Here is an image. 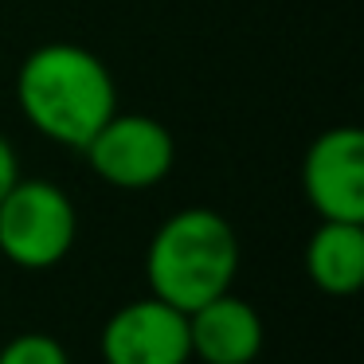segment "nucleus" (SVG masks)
Masks as SVG:
<instances>
[{
  "instance_id": "f257e3e1",
  "label": "nucleus",
  "mask_w": 364,
  "mask_h": 364,
  "mask_svg": "<svg viewBox=\"0 0 364 364\" xmlns=\"http://www.w3.org/2000/svg\"><path fill=\"white\" fill-rule=\"evenodd\" d=\"M16 110L43 141L82 153L118 114V82L82 43H40L16 71Z\"/></svg>"
},
{
  "instance_id": "f03ea898",
  "label": "nucleus",
  "mask_w": 364,
  "mask_h": 364,
  "mask_svg": "<svg viewBox=\"0 0 364 364\" xmlns=\"http://www.w3.org/2000/svg\"><path fill=\"white\" fill-rule=\"evenodd\" d=\"M243 267L239 231L215 208H181L165 215L145 247V282L149 294L181 314L231 290Z\"/></svg>"
},
{
  "instance_id": "7ed1b4c3",
  "label": "nucleus",
  "mask_w": 364,
  "mask_h": 364,
  "mask_svg": "<svg viewBox=\"0 0 364 364\" xmlns=\"http://www.w3.org/2000/svg\"><path fill=\"white\" fill-rule=\"evenodd\" d=\"M79 243V208L63 184L20 176L0 200V255L16 270H51Z\"/></svg>"
},
{
  "instance_id": "20e7f679",
  "label": "nucleus",
  "mask_w": 364,
  "mask_h": 364,
  "mask_svg": "<svg viewBox=\"0 0 364 364\" xmlns=\"http://www.w3.org/2000/svg\"><path fill=\"white\" fill-rule=\"evenodd\" d=\"M90 173L118 192H149L173 173L176 137L149 114H114L82 149Z\"/></svg>"
},
{
  "instance_id": "39448f33",
  "label": "nucleus",
  "mask_w": 364,
  "mask_h": 364,
  "mask_svg": "<svg viewBox=\"0 0 364 364\" xmlns=\"http://www.w3.org/2000/svg\"><path fill=\"white\" fill-rule=\"evenodd\" d=\"M102 364H188V314L153 298H134L106 317L98 333Z\"/></svg>"
},
{
  "instance_id": "423d86ee",
  "label": "nucleus",
  "mask_w": 364,
  "mask_h": 364,
  "mask_svg": "<svg viewBox=\"0 0 364 364\" xmlns=\"http://www.w3.org/2000/svg\"><path fill=\"white\" fill-rule=\"evenodd\" d=\"M301 192L321 220L364 223V134L333 126L301 157Z\"/></svg>"
},
{
  "instance_id": "0eeeda50",
  "label": "nucleus",
  "mask_w": 364,
  "mask_h": 364,
  "mask_svg": "<svg viewBox=\"0 0 364 364\" xmlns=\"http://www.w3.org/2000/svg\"><path fill=\"white\" fill-rule=\"evenodd\" d=\"M188 341L200 364H251L267 345V325L251 301L228 290L188 314Z\"/></svg>"
},
{
  "instance_id": "6e6552de",
  "label": "nucleus",
  "mask_w": 364,
  "mask_h": 364,
  "mask_svg": "<svg viewBox=\"0 0 364 364\" xmlns=\"http://www.w3.org/2000/svg\"><path fill=\"white\" fill-rule=\"evenodd\" d=\"M306 274L329 298H353L364 286V223L321 220L306 247Z\"/></svg>"
},
{
  "instance_id": "1a4fd4ad",
  "label": "nucleus",
  "mask_w": 364,
  "mask_h": 364,
  "mask_svg": "<svg viewBox=\"0 0 364 364\" xmlns=\"http://www.w3.org/2000/svg\"><path fill=\"white\" fill-rule=\"evenodd\" d=\"M0 364H71V353L51 333L28 329L0 345Z\"/></svg>"
},
{
  "instance_id": "9d476101",
  "label": "nucleus",
  "mask_w": 364,
  "mask_h": 364,
  "mask_svg": "<svg viewBox=\"0 0 364 364\" xmlns=\"http://www.w3.org/2000/svg\"><path fill=\"white\" fill-rule=\"evenodd\" d=\"M20 157H16V145L9 141V134H0V200H4V192L12 188V184L20 181Z\"/></svg>"
}]
</instances>
